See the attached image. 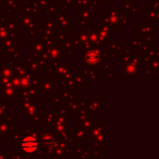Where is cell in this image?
Wrapping results in <instances>:
<instances>
[{"mask_svg": "<svg viewBox=\"0 0 159 159\" xmlns=\"http://www.w3.org/2000/svg\"><path fill=\"white\" fill-rule=\"evenodd\" d=\"M37 147V143L36 141L34 139V138H27L23 141L22 143V148L24 151L28 152V153H31V152H34Z\"/></svg>", "mask_w": 159, "mask_h": 159, "instance_id": "1", "label": "cell"}]
</instances>
